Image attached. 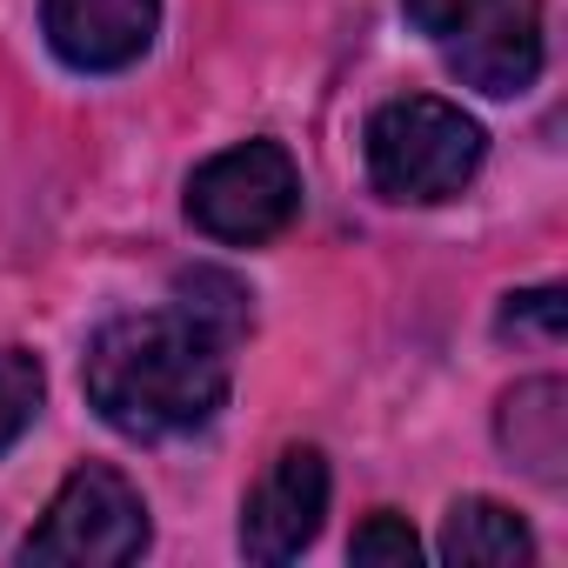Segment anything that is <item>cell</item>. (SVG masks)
<instances>
[{"label":"cell","mask_w":568,"mask_h":568,"mask_svg":"<svg viewBox=\"0 0 568 568\" xmlns=\"http://www.w3.org/2000/svg\"><path fill=\"white\" fill-rule=\"evenodd\" d=\"M227 382H234V335L181 302L108 322L81 362L94 415L128 442H168L207 428L227 402Z\"/></svg>","instance_id":"6da1fadb"},{"label":"cell","mask_w":568,"mask_h":568,"mask_svg":"<svg viewBox=\"0 0 568 568\" xmlns=\"http://www.w3.org/2000/svg\"><path fill=\"white\" fill-rule=\"evenodd\" d=\"M348 555H355V561H368V568H408V561L422 555V541H415V528H408L402 515L375 508V515H368V521L355 528Z\"/></svg>","instance_id":"7c38bea8"},{"label":"cell","mask_w":568,"mask_h":568,"mask_svg":"<svg viewBox=\"0 0 568 568\" xmlns=\"http://www.w3.org/2000/svg\"><path fill=\"white\" fill-rule=\"evenodd\" d=\"M561 288H528V295H508L501 308V335H535V342H561Z\"/></svg>","instance_id":"4fadbf2b"},{"label":"cell","mask_w":568,"mask_h":568,"mask_svg":"<svg viewBox=\"0 0 568 568\" xmlns=\"http://www.w3.org/2000/svg\"><path fill=\"white\" fill-rule=\"evenodd\" d=\"M322 515H328V462L322 448H281L274 468L254 481L247 508H241V555L247 561H295L315 535H322Z\"/></svg>","instance_id":"5b68a950"},{"label":"cell","mask_w":568,"mask_h":568,"mask_svg":"<svg viewBox=\"0 0 568 568\" xmlns=\"http://www.w3.org/2000/svg\"><path fill=\"white\" fill-rule=\"evenodd\" d=\"M302 207V174L281 141H241L194 168L187 181V221L227 247L274 241Z\"/></svg>","instance_id":"277c9868"},{"label":"cell","mask_w":568,"mask_h":568,"mask_svg":"<svg viewBox=\"0 0 568 568\" xmlns=\"http://www.w3.org/2000/svg\"><path fill=\"white\" fill-rule=\"evenodd\" d=\"M448 68L481 94H521L541 74V8L535 0H495V8L448 41Z\"/></svg>","instance_id":"52a82bcc"},{"label":"cell","mask_w":568,"mask_h":568,"mask_svg":"<svg viewBox=\"0 0 568 568\" xmlns=\"http://www.w3.org/2000/svg\"><path fill=\"white\" fill-rule=\"evenodd\" d=\"M141 548H148V501L108 462L74 468L48 501L41 528L21 541L28 561H68V568H121Z\"/></svg>","instance_id":"3957f363"},{"label":"cell","mask_w":568,"mask_h":568,"mask_svg":"<svg viewBox=\"0 0 568 568\" xmlns=\"http://www.w3.org/2000/svg\"><path fill=\"white\" fill-rule=\"evenodd\" d=\"M34 415H41V362L21 348H0V455L28 435Z\"/></svg>","instance_id":"8fae6325"},{"label":"cell","mask_w":568,"mask_h":568,"mask_svg":"<svg viewBox=\"0 0 568 568\" xmlns=\"http://www.w3.org/2000/svg\"><path fill=\"white\" fill-rule=\"evenodd\" d=\"M442 555L448 561H468V568H508V561H528L535 555V535H528V521L515 508H501L488 495H468L442 521Z\"/></svg>","instance_id":"9c48e42d"},{"label":"cell","mask_w":568,"mask_h":568,"mask_svg":"<svg viewBox=\"0 0 568 568\" xmlns=\"http://www.w3.org/2000/svg\"><path fill=\"white\" fill-rule=\"evenodd\" d=\"M41 28L74 74H121L154 48L161 0H41Z\"/></svg>","instance_id":"8992f818"},{"label":"cell","mask_w":568,"mask_h":568,"mask_svg":"<svg viewBox=\"0 0 568 568\" xmlns=\"http://www.w3.org/2000/svg\"><path fill=\"white\" fill-rule=\"evenodd\" d=\"M408 8V21L422 28V34H435V41H455L462 28H475L495 0H402Z\"/></svg>","instance_id":"5bb4252c"},{"label":"cell","mask_w":568,"mask_h":568,"mask_svg":"<svg viewBox=\"0 0 568 568\" xmlns=\"http://www.w3.org/2000/svg\"><path fill=\"white\" fill-rule=\"evenodd\" d=\"M174 302L194 308L201 322L227 328L234 342L247 335V288H241L234 274H221V267H194V274H181V281H174Z\"/></svg>","instance_id":"30bf717a"},{"label":"cell","mask_w":568,"mask_h":568,"mask_svg":"<svg viewBox=\"0 0 568 568\" xmlns=\"http://www.w3.org/2000/svg\"><path fill=\"white\" fill-rule=\"evenodd\" d=\"M481 154H488L481 121L435 94L388 101L368 121V181L388 201H448L475 181Z\"/></svg>","instance_id":"7a4b0ae2"},{"label":"cell","mask_w":568,"mask_h":568,"mask_svg":"<svg viewBox=\"0 0 568 568\" xmlns=\"http://www.w3.org/2000/svg\"><path fill=\"white\" fill-rule=\"evenodd\" d=\"M501 448L555 481L561 475V455H568V408H561V382H521L508 402H501Z\"/></svg>","instance_id":"ba28073f"}]
</instances>
